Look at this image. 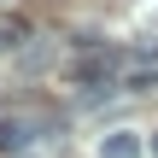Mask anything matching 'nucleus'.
Listing matches in <instances>:
<instances>
[{
  "label": "nucleus",
  "mask_w": 158,
  "mask_h": 158,
  "mask_svg": "<svg viewBox=\"0 0 158 158\" xmlns=\"http://www.w3.org/2000/svg\"><path fill=\"white\" fill-rule=\"evenodd\" d=\"M141 152H147V141H141L135 129H117V135L100 141V158H141Z\"/></svg>",
  "instance_id": "f257e3e1"
},
{
  "label": "nucleus",
  "mask_w": 158,
  "mask_h": 158,
  "mask_svg": "<svg viewBox=\"0 0 158 158\" xmlns=\"http://www.w3.org/2000/svg\"><path fill=\"white\" fill-rule=\"evenodd\" d=\"M29 141V123H0V152H18Z\"/></svg>",
  "instance_id": "f03ea898"
},
{
  "label": "nucleus",
  "mask_w": 158,
  "mask_h": 158,
  "mask_svg": "<svg viewBox=\"0 0 158 158\" xmlns=\"http://www.w3.org/2000/svg\"><path fill=\"white\" fill-rule=\"evenodd\" d=\"M6 47H12V29H0V53H6Z\"/></svg>",
  "instance_id": "7ed1b4c3"
},
{
  "label": "nucleus",
  "mask_w": 158,
  "mask_h": 158,
  "mask_svg": "<svg viewBox=\"0 0 158 158\" xmlns=\"http://www.w3.org/2000/svg\"><path fill=\"white\" fill-rule=\"evenodd\" d=\"M147 152H152V158H158V135H152V141H147Z\"/></svg>",
  "instance_id": "20e7f679"
},
{
  "label": "nucleus",
  "mask_w": 158,
  "mask_h": 158,
  "mask_svg": "<svg viewBox=\"0 0 158 158\" xmlns=\"http://www.w3.org/2000/svg\"><path fill=\"white\" fill-rule=\"evenodd\" d=\"M18 158H29V152H18Z\"/></svg>",
  "instance_id": "39448f33"
}]
</instances>
